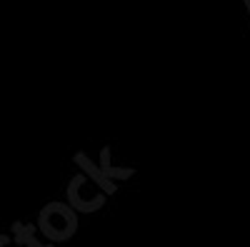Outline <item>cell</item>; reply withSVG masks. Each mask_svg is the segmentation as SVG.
<instances>
[{
	"label": "cell",
	"mask_w": 250,
	"mask_h": 247,
	"mask_svg": "<svg viewBox=\"0 0 250 247\" xmlns=\"http://www.w3.org/2000/svg\"><path fill=\"white\" fill-rule=\"evenodd\" d=\"M243 3H245V8H248V13H250V0H243Z\"/></svg>",
	"instance_id": "6"
},
{
	"label": "cell",
	"mask_w": 250,
	"mask_h": 247,
	"mask_svg": "<svg viewBox=\"0 0 250 247\" xmlns=\"http://www.w3.org/2000/svg\"><path fill=\"white\" fill-rule=\"evenodd\" d=\"M73 162H75V165H80L83 175H85V177H90V180H93V182H95L98 188H100L103 192H105V195H108V192L113 195V192L118 190L115 180H110V177H105V175H103V172H100V168H98V165H95V162H93V160H90L85 152H75Z\"/></svg>",
	"instance_id": "3"
},
{
	"label": "cell",
	"mask_w": 250,
	"mask_h": 247,
	"mask_svg": "<svg viewBox=\"0 0 250 247\" xmlns=\"http://www.w3.org/2000/svg\"><path fill=\"white\" fill-rule=\"evenodd\" d=\"M15 240H18L20 245H28V247H55L53 242H50V245L40 242V240L33 235L30 225H23V222H15Z\"/></svg>",
	"instance_id": "5"
},
{
	"label": "cell",
	"mask_w": 250,
	"mask_h": 247,
	"mask_svg": "<svg viewBox=\"0 0 250 247\" xmlns=\"http://www.w3.org/2000/svg\"><path fill=\"white\" fill-rule=\"evenodd\" d=\"M100 172L105 175V177H110V180H125V177H133L135 175V170L133 168H115V165H110V150L105 148L100 152Z\"/></svg>",
	"instance_id": "4"
},
{
	"label": "cell",
	"mask_w": 250,
	"mask_h": 247,
	"mask_svg": "<svg viewBox=\"0 0 250 247\" xmlns=\"http://www.w3.org/2000/svg\"><path fill=\"white\" fill-rule=\"evenodd\" d=\"M38 230L43 232V237L53 245H60L70 240L78 232V215L70 205L62 202H50L40 210L38 217Z\"/></svg>",
	"instance_id": "1"
},
{
	"label": "cell",
	"mask_w": 250,
	"mask_h": 247,
	"mask_svg": "<svg viewBox=\"0 0 250 247\" xmlns=\"http://www.w3.org/2000/svg\"><path fill=\"white\" fill-rule=\"evenodd\" d=\"M83 180L85 175H75L68 185V200H70V208L78 212H95L105 205V192H98V195H83Z\"/></svg>",
	"instance_id": "2"
}]
</instances>
